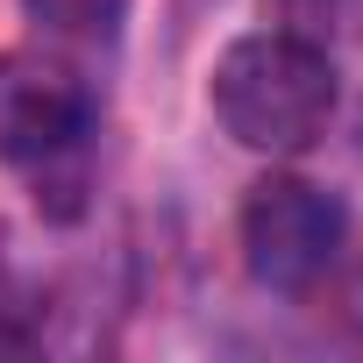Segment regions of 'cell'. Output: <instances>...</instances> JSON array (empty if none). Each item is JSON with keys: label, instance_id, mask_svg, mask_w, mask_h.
<instances>
[{"label": "cell", "instance_id": "cell-2", "mask_svg": "<svg viewBox=\"0 0 363 363\" xmlns=\"http://www.w3.org/2000/svg\"><path fill=\"white\" fill-rule=\"evenodd\" d=\"M342 228H349V214H342L335 193L306 186V178H292V171H271L242 200V264L271 292H306L335 264Z\"/></svg>", "mask_w": 363, "mask_h": 363}, {"label": "cell", "instance_id": "cell-1", "mask_svg": "<svg viewBox=\"0 0 363 363\" xmlns=\"http://www.w3.org/2000/svg\"><path fill=\"white\" fill-rule=\"evenodd\" d=\"M214 114L221 128L242 143V150H264V157H292L306 150L328 114H335V65L320 43L306 36H242L221 50L214 65Z\"/></svg>", "mask_w": 363, "mask_h": 363}, {"label": "cell", "instance_id": "cell-4", "mask_svg": "<svg viewBox=\"0 0 363 363\" xmlns=\"http://www.w3.org/2000/svg\"><path fill=\"white\" fill-rule=\"evenodd\" d=\"M128 0H29V15L57 36H107Z\"/></svg>", "mask_w": 363, "mask_h": 363}, {"label": "cell", "instance_id": "cell-3", "mask_svg": "<svg viewBox=\"0 0 363 363\" xmlns=\"http://www.w3.org/2000/svg\"><path fill=\"white\" fill-rule=\"evenodd\" d=\"M93 128L86 79L50 50H0V164H50Z\"/></svg>", "mask_w": 363, "mask_h": 363}]
</instances>
